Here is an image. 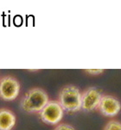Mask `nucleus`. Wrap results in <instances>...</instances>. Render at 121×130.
<instances>
[{"label":"nucleus","mask_w":121,"mask_h":130,"mask_svg":"<svg viewBox=\"0 0 121 130\" xmlns=\"http://www.w3.org/2000/svg\"><path fill=\"white\" fill-rule=\"evenodd\" d=\"M54 130H75L74 127L68 123H61L55 127Z\"/></svg>","instance_id":"obj_9"},{"label":"nucleus","mask_w":121,"mask_h":130,"mask_svg":"<svg viewBox=\"0 0 121 130\" xmlns=\"http://www.w3.org/2000/svg\"><path fill=\"white\" fill-rule=\"evenodd\" d=\"M16 115L7 108L0 109V130H12L16 125Z\"/></svg>","instance_id":"obj_7"},{"label":"nucleus","mask_w":121,"mask_h":130,"mask_svg":"<svg viewBox=\"0 0 121 130\" xmlns=\"http://www.w3.org/2000/svg\"><path fill=\"white\" fill-rule=\"evenodd\" d=\"M21 85L13 76L6 75L0 78V98L6 102L15 100L19 96Z\"/></svg>","instance_id":"obj_3"},{"label":"nucleus","mask_w":121,"mask_h":130,"mask_svg":"<svg viewBox=\"0 0 121 130\" xmlns=\"http://www.w3.org/2000/svg\"><path fill=\"white\" fill-rule=\"evenodd\" d=\"M48 101V95L44 90L34 87L24 93L20 101V107L26 113H39Z\"/></svg>","instance_id":"obj_1"},{"label":"nucleus","mask_w":121,"mask_h":130,"mask_svg":"<svg viewBox=\"0 0 121 130\" xmlns=\"http://www.w3.org/2000/svg\"><path fill=\"white\" fill-rule=\"evenodd\" d=\"M58 103L67 113H75L81 109V92L74 85H66L58 95Z\"/></svg>","instance_id":"obj_2"},{"label":"nucleus","mask_w":121,"mask_h":130,"mask_svg":"<svg viewBox=\"0 0 121 130\" xmlns=\"http://www.w3.org/2000/svg\"><path fill=\"white\" fill-rule=\"evenodd\" d=\"M84 72L90 75H93V76H97V75H100L101 73H103V72H105V70H103V69H87V70H84Z\"/></svg>","instance_id":"obj_10"},{"label":"nucleus","mask_w":121,"mask_h":130,"mask_svg":"<svg viewBox=\"0 0 121 130\" xmlns=\"http://www.w3.org/2000/svg\"><path fill=\"white\" fill-rule=\"evenodd\" d=\"M97 109L105 117H113L120 112L121 103L114 96L107 94L102 95Z\"/></svg>","instance_id":"obj_5"},{"label":"nucleus","mask_w":121,"mask_h":130,"mask_svg":"<svg viewBox=\"0 0 121 130\" xmlns=\"http://www.w3.org/2000/svg\"><path fill=\"white\" fill-rule=\"evenodd\" d=\"M102 93L96 87H88L81 93V109L86 112L93 111L99 106Z\"/></svg>","instance_id":"obj_6"},{"label":"nucleus","mask_w":121,"mask_h":130,"mask_svg":"<svg viewBox=\"0 0 121 130\" xmlns=\"http://www.w3.org/2000/svg\"><path fill=\"white\" fill-rule=\"evenodd\" d=\"M64 111L58 101L49 100L45 107L39 112L42 122L48 125H57L62 120Z\"/></svg>","instance_id":"obj_4"},{"label":"nucleus","mask_w":121,"mask_h":130,"mask_svg":"<svg viewBox=\"0 0 121 130\" xmlns=\"http://www.w3.org/2000/svg\"><path fill=\"white\" fill-rule=\"evenodd\" d=\"M103 130H121V122L117 120H111L105 125Z\"/></svg>","instance_id":"obj_8"}]
</instances>
